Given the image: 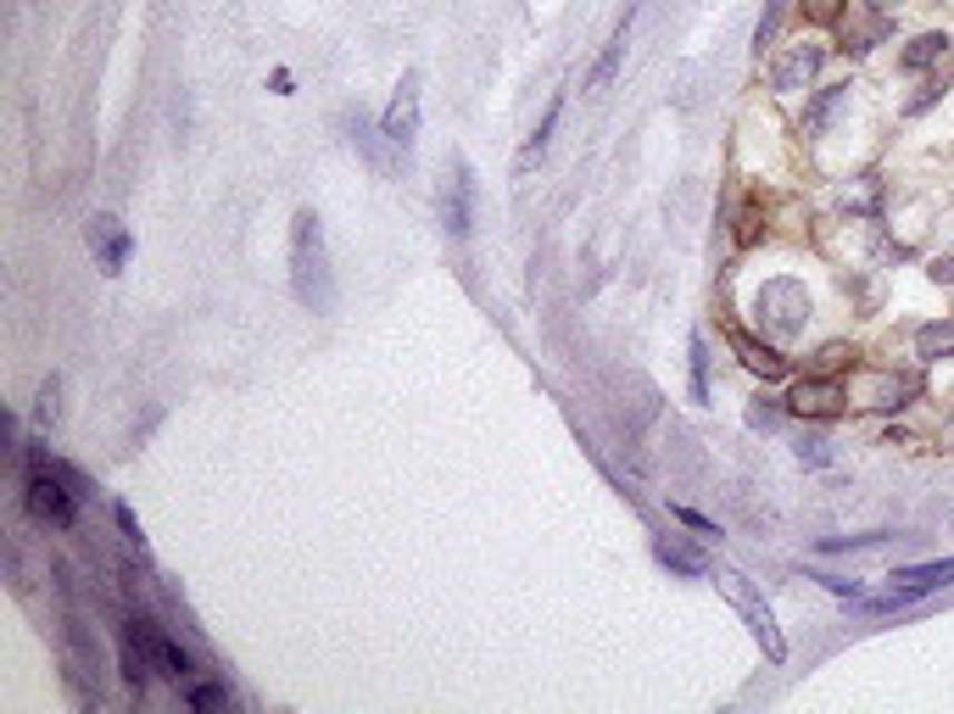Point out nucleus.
<instances>
[{
	"label": "nucleus",
	"mask_w": 954,
	"mask_h": 714,
	"mask_svg": "<svg viewBox=\"0 0 954 714\" xmlns=\"http://www.w3.org/2000/svg\"><path fill=\"white\" fill-rule=\"evenodd\" d=\"M291 290L307 313H330L335 307V274H330V246H324V224L313 207H302L291 218Z\"/></svg>",
	"instance_id": "nucleus-1"
},
{
	"label": "nucleus",
	"mask_w": 954,
	"mask_h": 714,
	"mask_svg": "<svg viewBox=\"0 0 954 714\" xmlns=\"http://www.w3.org/2000/svg\"><path fill=\"white\" fill-rule=\"evenodd\" d=\"M79 503H85L79 475H73L68 464H57V458L46 453V442H40V447H35V464L23 469V508H29V519L46 525V530H73Z\"/></svg>",
	"instance_id": "nucleus-2"
},
{
	"label": "nucleus",
	"mask_w": 954,
	"mask_h": 714,
	"mask_svg": "<svg viewBox=\"0 0 954 714\" xmlns=\"http://www.w3.org/2000/svg\"><path fill=\"white\" fill-rule=\"evenodd\" d=\"M826 57H832V46L826 40H793L776 62H770V90L776 96H798V90H809L815 79H820V68H826Z\"/></svg>",
	"instance_id": "nucleus-3"
},
{
	"label": "nucleus",
	"mask_w": 954,
	"mask_h": 714,
	"mask_svg": "<svg viewBox=\"0 0 954 714\" xmlns=\"http://www.w3.org/2000/svg\"><path fill=\"white\" fill-rule=\"evenodd\" d=\"M124 631H129V636H135V642L146 647V653H151V670H157L163 681L185 686V681L196 675V658H190V647H185L179 636H168V631H163L157 619H129Z\"/></svg>",
	"instance_id": "nucleus-4"
},
{
	"label": "nucleus",
	"mask_w": 954,
	"mask_h": 714,
	"mask_svg": "<svg viewBox=\"0 0 954 714\" xmlns=\"http://www.w3.org/2000/svg\"><path fill=\"white\" fill-rule=\"evenodd\" d=\"M435 207H441L446 235H452V240H469V229H474V173H469V162H463V157H458V162H452V173L441 179Z\"/></svg>",
	"instance_id": "nucleus-5"
},
{
	"label": "nucleus",
	"mask_w": 954,
	"mask_h": 714,
	"mask_svg": "<svg viewBox=\"0 0 954 714\" xmlns=\"http://www.w3.org/2000/svg\"><path fill=\"white\" fill-rule=\"evenodd\" d=\"M85 240H90V257H96V268H101L107 279L124 274V262H129V251H135V235H129V224H124L118 212H90Z\"/></svg>",
	"instance_id": "nucleus-6"
},
{
	"label": "nucleus",
	"mask_w": 954,
	"mask_h": 714,
	"mask_svg": "<svg viewBox=\"0 0 954 714\" xmlns=\"http://www.w3.org/2000/svg\"><path fill=\"white\" fill-rule=\"evenodd\" d=\"M848 408V386H837V375H804L787 391V414L798 419H837Z\"/></svg>",
	"instance_id": "nucleus-7"
},
{
	"label": "nucleus",
	"mask_w": 954,
	"mask_h": 714,
	"mask_svg": "<svg viewBox=\"0 0 954 714\" xmlns=\"http://www.w3.org/2000/svg\"><path fill=\"white\" fill-rule=\"evenodd\" d=\"M380 135H385L402 157L413 151V140H419V68L402 73V85H396V96H391V107H385V118H380Z\"/></svg>",
	"instance_id": "nucleus-8"
},
{
	"label": "nucleus",
	"mask_w": 954,
	"mask_h": 714,
	"mask_svg": "<svg viewBox=\"0 0 954 714\" xmlns=\"http://www.w3.org/2000/svg\"><path fill=\"white\" fill-rule=\"evenodd\" d=\"M915 391H921V386H915L909 375H893V369H876V375H865V380L854 386V397H859L865 408H904Z\"/></svg>",
	"instance_id": "nucleus-9"
},
{
	"label": "nucleus",
	"mask_w": 954,
	"mask_h": 714,
	"mask_svg": "<svg viewBox=\"0 0 954 714\" xmlns=\"http://www.w3.org/2000/svg\"><path fill=\"white\" fill-rule=\"evenodd\" d=\"M948 34L943 29H921V34H909L904 40V51H898V73H932L943 57H948Z\"/></svg>",
	"instance_id": "nucleus-10"
},
{
	"label": "nucleus",
	"mask_w": 954,
	"mask_h": 714,
	"mask_svg": "<svg viewBox=\"0 0 954 714\" xmlns=\"http://www.w3.org/2000/svg\"><path fill=\"white\" fill-rule=\"evenodd\" d=\"M731 346H737V357H742V369H754L759 380H781V375H787V357H781L770 340H754V335L731 329Z\"/></svg>",
	"instance_id": "nucleus-11"
},
{
	"label": "nucleus",
	"mask_w": 954,
	"mask_h": 714,
	"mask_svg": "<svg viewBox=\"0 0 954 714\" xmlns=\"http://www.w3.org/2000/svg\"><path fill=\"white\" fill-rule=\"evenodd\" d=\"M559 118H564V90L548 101V112H542V123H537V135L525 140V151H520V162H514V173H531L542 157H548V146H553V129H559Z\"/></svg>",
	"instance_id": "nucleus-12"
},
{
	"label": "nucleus",
	"mask_w": 954,
	"mask_h": 714,
	"mask_svg": "<svg viewBox=\"0 0 954 714\" xmlns=\"http://www.w3.org/2000/svg\"><path fill=\"white\" fill-rule=\"evenodd\" d=\"M848 96H854V85H820V90H815V101L804 107V135H820V129L848 107Z\"/></svg>",
	"instance_id": "nucleus-13"
},
{
	"label": "nucleus",
	"mask_w": 954,
	"mask_h": 714,
	"mask_svg": "<svg viewBox=\"0 0 954 714\" xmlns=\"http://www.w3.org/2000/svg\"><path fill=\"white\" fill-rule=\"evenodd\" d=\"M915 357L921 364H943V357H954V318H932L915 329Z\"/></svg>",
	"instance_id": "nucleus-14"
},
{
	"label": "nucleus",
	"mask_w": 954,
	"mask_h": 714,
	"mask_svg": "<svg viewBox=\"0 0 954 714\" xmlns=\"http://www.w3.org/2000/svg\"><path fill=\"white\" fill-rule=\"evenodd\" d=\"M631 18H637V12H626V18L614 23V34H609V46H603V57H598V68H592V90H603V85H614V73H620V62H626V40H631Z\"/></svg>",
	"instance_id": "nucleus-15"
},
{
	"label": "nucleus",
	"mask_w": 954,
	"mask_h": 714,
	"mask_svg": "<svg viewBox=\"0 0 954 714\" xmlns=\"http://www.w3.org/2000/svg\"><path fill=\"white\" fill-rule=\"evenodd\" d=\"M653 558H659L665 569L687 575V581H698V575H704V553H692V547H687V542H676V536H659V542H653Z\"/></svg>",
	"instance_id": "nucleus-16"
},
{
	"label": "nucleus",
	"mask_w": 954,
	"mask_h": 714,
	"mask_svg": "<svg viewBox=\"0 0 954 714\" xmlns=\"http://www.w3.org/2000/svg\"><path fill=\"white\" fill-rule=\"evenodd\" d=\"M229 686L224 681H185V708L190 714H213V708H229Z\"/></svg>",
	"instance_id": "nucleus-17"
},
{
	"label": "nucleus",
	"mask_w": 954,
	"mask_h": 714,
	"mask_svg": "<svg viewBox=\"0 0 954 714\" xmlns=\"http://www.w3.org/2000/svg\"><path fill=\"white\" fill-rule=\"evenodd\" d=\"M57 414H62V380L46 375V386H40V397H35V425H40V436L57 430Z\"/></svg>",
	"instance_id": "nucleus-18"
},
{
	"label": "nucleus",
	"mask_w": 954,
	"mask_h": 714,
	"mask_svg": "<svg viewBox=\"0 0 954 714\" xmlns=\"http://www.w3.org/2000/svg\"><path fill=\"white\" fill-rule=\"evenodd\" d=\"M882 542H893L887 530H865V536H826V542H815V553L820 558H843V553H865V547H882Z\"/></svg>",
	"instance_id": "nucleus-19"
},
{
	"label": "nucleus",
	"mask_w": 954,
	"mask_h": 714,
	"mask_svg": "<svg viewBox=\"0 0 954 714\" xmlns=\"http://www.w3.org/2000/svg\"><path fill=\"white\" fill-rule=\"evenodd\" d=\"M687 357H692V403L704 408L709 403V346H704V335H692Z\"/></svg>",
	"instance_id": "nucleus-20"
},
{
	"label": "nucleus",
	"mask_w": 954,
	"mask_h": 714,
	"mask_svg": "<svg viewBox=\"0 0 954 714\" xmlns=\"http://www.w3.org/2000/svg\"><path fill=\"white\" fill-rule=\"evenodd\" d=\"M943 90H948L943 79H926V85H915V96L904 101V118H926V112L943 101Z\"/></svg>",
	"instance_id": "nucleus-21"
},
{
	"label": "nucleus",
	"mask_w": 954,
	"mask_h": 714,
	"mask_svg": "<svg viewBox=\"0 0 954 714\" xmlns=\"http://www.w3.org/2000/svg\"><path fill=\"white\" fill-rule=\"evenodd\" d=\"M787 7H793V0H765V18H759V29H754V51H765V46L776 40V29H781Z\"/></svg>",
	"instance_id": "nucleus-22"
},
{
	"label": "nucleus",
	"mask_w": 954,
	"mask_h": 714,
	"mask_svg": "<svg viewBox=\"0 0 954 714\" xmlns=\"http://www.w3.org/2000/svg\"><path fill=\"white\" fill-rule=\"evenodd\" d=\"M854 346H843V340H832V346H820V357H815V375H837V369H854Z\"/></svg>",
	"instance_id": "nucleus-23"
},
{
	"label": "nucleus",
	"mask_w": 954,
	"mask_h": 714,
	"mask_svg": "<svg viewBox=\"0 0 954 714\" xmlns=\"http://www.w3.org/2000/svg\"><path fill=\"white\" fill-rule=\"evenodd\" d=\"M112 519H118V530H124V542L146 558V530H140V514L129 508V503H112Z\"/></svg>",
	"instance_id": "nucleus-24"
},
{
	"label": "nucleus",
	"mask_w": 954,
	"mask_h": 714,
	"mask_svg": "<svg viewBox=\"0 0 954 714\" xmlns=\"http://www.w3.org/2000/svg\"><path fill=\"white\" fill-rule=\"evenodd\" d=\"M798 464H809V469H832V442L804 436V442H798Z\"/></svg>",
	"instance_id": "nucleus-25"
},
{
	"label": "nucleus",
	"mask_w": 954,
	"mask_h": 714,
	"mask_svg": "<svg viewBox=\"0 0 954 714\" xmlns=\"http://www.w3.org/2000/svg\"><path fill=\"white\" fill-rule=\"evenodd\" d=\"M676 519H681V525H692V530H704V536H720V525H715V519H704L698 508H676Z\"/></svg>",
	"instance_id": "nucleus-26"
},
{
	"label": "nucleus",
	"mask_w": 954,
	"mask_h": 714,
	"mask_svg": "<svg viewBox=\"0 0 954 714\" xmlns=\"http://www.w3.org/2000/svg\"><path fill=\"white\" fill-rule=\"evenodd\" d=\"M7 458H23V425L7 419Z\"/></svg>",
	"instance_id": "nucleus-27"
},
{
	"label": "nucleus",
	"mask_w": 954,
	"mask_h": 714,
	"mask_svg": "<svg viewBox=\"0 0 954 714\" xmlns=\"http://www.w3.org/2000/svg\"><path fill=\"white\" fill-rule=\"evenodd\" d=\"M809 12H815L820 23H832V18L843 12V0H809Z\"/></svg>",
	"instance_id": "nucleus-28"
},
{
	"label": "nucleus",
	"mask_w": 954,
	"mask_h": 714,
	"mask_svg": "<svg viewBox=\"0 0 954 714\" xmlns=\"http://www.w3.org/2000/svg\"><path fill=\"white\" fill-rule=\"evenodd\" d=\"M865 7H871V12H882V18H893V12L904 7V0H865Z\"/></svg>",
	"instance_id": "nucleus-29"
},
{
	"label": "nucleus",
	"mask_w": 954,
	"mask_h": 714,
	"mask_svg": "<svg viewBox=\"0 0 954 714\" xmlns=\"http://www.w3.org/2000/svg\"><path fill=\"white\" fill-rule=\"evenodd\" d=\"M948 442H954V425H948Z\"/></svg>",
	"instance_id": "nucleus-30"
}]
</instances>
